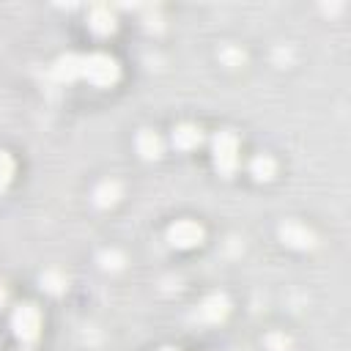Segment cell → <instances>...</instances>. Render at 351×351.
Returning a JSON list of instances; mask_svg holds the SVG:
<instances>
[{"instance_id":"obj_1","label":"cell","mask_w":351,"mask_h":351,"mask_svg":"<svg viewBox=\"0 0 351 351\" xmlns=\"http://www.w3.org/2000/svg\"><path fill=\"white\" fill-rule=\"evenodd\" d=\"M82 77H85L90 85H96V88H110V85L118 82L121 66L115 63V58L101 55V52L85 55V60H82Z\"/></svg>"},{"instance_id":"obj_2","label":"cell","mask_w":351,"mask_h":351,"mask_svg":"<svg viewBox=\"0 0 351 351\" xmlns=\"http://www.w3.org/2000/svg\"><path fill=\"white\" fill-rule=\"evenodd\" d=\"M214 165L225 176L233 173L236 165H239V137L230 129H225L214 137Z\"/></svg>"},{"instance_id":"obj_3","label":"cell","mask_w":351,"mask_h":351,"mask_svg":"<svg viewBox=\"0 0 351 351\" xmlns=\"http://www.w3.org/2000/svg\"><path fill=\"white\" fill-rule=\"evenodd\" d=\"M11 326H14V332H16L19 340L33 343V340L38 337V332H41V313H38V307L30 304V302H27V304H19V307L14 310Z\"/></svg>"},{"instance_id":"obj_4","label":"cell","mask_w":351,"mask_h":351,"mask_svg":"<svg viewBox=\"0 0 351 351\" xmlns=\"http://www.w3.org/2000/svg\"><path fill=\"white\" fill-rule=\"evenodd\" d=\"M167 241L178 250H189V247H197L203 241V228L195 222V219H178L167 228Z\"/></svg>"},{"instance_id":"obj_5","label":"cell","mask_w":351,"mask_h":351,"mask_svg":"<svg viewBox=\"0 0 351 351\" xmlns=\"http://www.w3.org/2000/svg\"><path fill=\"white\" fill-rule=\"evenodd\" d=\"M280 239L288 244V247H296V250H307L315 244V236L313 230H307V225L296 222V219H288L282 228H280Z\"/></svg>"},{"instance_id":"obj_6","label":"cell","mask_w":351,"mask_h":351,"mask_svg":"<svg viewBox=\"0 0 351 351\" xmlns=\"http://www.w3.org/2000/svg\"><path fill=\"white\" fill-rule=\"evenodd\" d=\"M228 310H230L228 299H225L222 293H211V296H206V299L200 302V307H197V318L206 321V324H219V321L228 315Z\"/></svg>"},{"instance_id":"obj_7","label":"cell","mask_w":351,"mask_h":351,"mask_svg":"<svg viewBox=\"0 0 351 351\" xmlns=\"http://www.w3.org/2000/svg\"><path fill=\"white\" fill-rule=\"evenodd\" d=\"M82 60H85V55H63V58H58L55 66H52V77L58 82H71V80L82 77Z\"/></svg>"},{"instance_id":"obj_8","label":"cell","mask_w":351,"mask_h":351,"mask_svg":"<svg viewBox=\"0 0 351 351\" xmlns=\"http://www.w3.org/2000/svg\"><path fill=\"white\" fill-rule=\"evenodd\" d=\"M88 25H90L93 33L107 36V33L115 30V14H112L107 5H93V8H90V16H88Z\"/></svg>"},{"instance_id":"obj_9","label":"cell","mask_w":351,"mask_h":351,"mask_svg":"<svg viewBox=\"0 0 351 351\" xmlns=\"http://www.w3.org/2000/svg\"><path fill=\"white\" fill-rule=\"evenodd\" d=\"M200 140H203V132H200L195 123H181V126L173 129V143H176V148H181V151H189V148L200 145Z\"/></svg>"},{"instance_id":"obj_10","label":"cell","mask_w":351,"mask_h":351,"mask_svg":"<svg viewBox=\"0 0 351 351\" xmlns=\"http://www.w3.org/2000/svg\"><path fill=\"white\" fill-rule=\"evenodd\" d=\"M137 151H140L145 159H156V156L162 154V140H159V134L151 132V129H143V132L137 134Z\"/></svg>"},{"instance_id":"obj_11","label":"cell","mask_w":351,"mask_h":351,"mask_svg":"<svg viewBox=\"0 0 351 351\" xmlns=\"http://www.w3.org/2000/svg\"><path fill=\"white\" fill-rule=\"evenodd\" d=\"M118 197H121V186H118V181H101V184L96 186V192H93V200H96V206H101V208L112 206Z\"/></svg>"},{"instance_id":"obj_12","label":"cell","mask_w":351,"mask_h":351,"mask_svg":"<svg viewBox=\"0 0 351 351\" xmlns=\"http://www.w3.org/2000/svg\"><path fill=\"white\" fill-rule=\"evenodd\" d=\"M250 170H252V176H255L258 181H269V178L274 176V159H271V156H266V154H261V156H255V159H252Z\"/></svg>"},{"instance_id":"obj_13","label":"cell","mask_w":351,"mask_h":351,"mask_svg":"<svg viewBox=\"0 0 351 351\" xmlns=\"http://www.w3.org/2000/svg\"><path fill=\"white\" fill-rule=\"evenodd\" d=\"M11 176H14V159L8 151H0V192L11 184Z\"/></svg>"},{"instance_id":"obj_14","label":"cell","mask_w":351,"mask_h":351,"mask_svg":"<svg viewBox=\"0 0 351 351\" xmlns=\"http://www.w3.org/2000/svg\"><path fill=\"white\" fill-rule=\"evenodd\" d=\"M41 285H44L47 291L58 293V291H63V288H66V277H63L60 271H55V269H52V271H44V274H41Z\"/></svg>"},{"instance_id":"obj_15","label":"cell","mask_w":351,"mask_h":351,"mask_svg":"<svg viewBox=\"0 0 351 351\" xmlns=\"http://www.w3.org/2000/svg\"><path fill=\"white\" fill-rule=\"evenodd\" d=\"M222 60H225L228 66H241L244 52H241V49H236V47H228V49H222Z\"/></svg>"},{"instance_id":"obj_16","label":"cell","mask_w":351,"mask_h":351,"mask_svg":"<svg viewBox=\"0 0 351 351\" xmlns=\"http://www.w3.org/2000/svg\"><path fill=\"white\" fill-rule=\"evenodd\" d=\"M121 263H123L121 252H115V250L101 252V266H104V269H121Z\"/></svg>"},{"instance_id":"obj_17","label":"cell","mask_w":351,"mask_h":351,"mask_svg":"<svg viewBox=\"0 0 351 351\" xmlns=\"http://www.w3.org/2000/svg\"><path fill=\"white\" fill-rule=\"evenodd\" d=\"M266 346H269L271 351H285L291 343H288L285 335H269V337H266Z\"/></svg>"},{"instance_id":"obj_18","label":"cell","mask_w":351,"mask_h":351,"mask_svg":"<svg viewBox=\"0 0 351 351\" xmlns=\"http://www.w3.org/2000/svg\"><path fill=\"white\" fill-rule=\"evenodd\" d=\"M5 296H8V293H5V285H3V282H0V304H3V302H5Z\"/></svg>"},{"instance_id":"obj_19","label":"cell","mask_w":351,"mask_h":351,"mask_svg":"<svg viewBox=\"0 0 351 351\" xmlns=\"http://www.w3.org/2000/svg\"><path fill=\"white\" fill-rule=\"evenodd\" d=\"M159 351H178V348H159Z\"/></svg>"},{"instance_id":"obj_20","label":"cell","mask_w":351,"mask_h":351,"mask_svg":"<svg viewBox=\"0 0 351 351\" xmlns=\"http://www.w3.org/2000/svg\"><path fill=\"white\" fill-rule=\"evenodd\" d=\"M22 351H27V348H22Z\"/></svg>"}]
</instances>
